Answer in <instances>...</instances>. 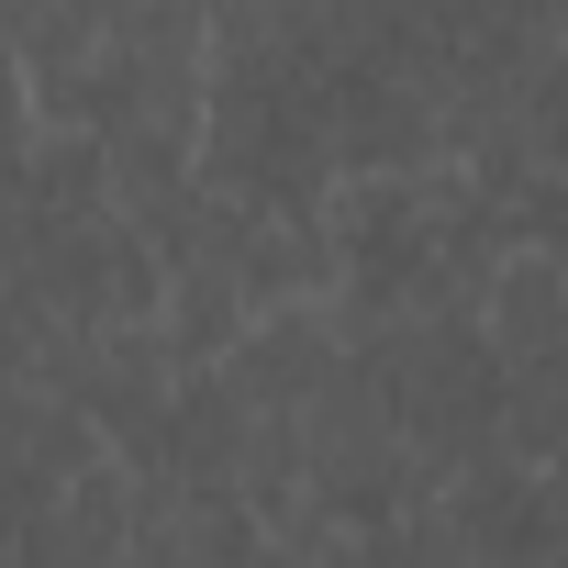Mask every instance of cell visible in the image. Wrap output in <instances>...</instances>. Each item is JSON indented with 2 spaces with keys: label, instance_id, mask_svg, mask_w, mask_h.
<instances>
[{
  "label": "cell",
  "instance_id": "cell-1",
  "mask_svg": "<svg viewBox=\"0 0 568 568\" xmlns=\"http://www.w3.org/2000/svg\"><path fill=\"white\" fill-rule=\"evenodd\" d=\"M245 413H302V402H324L335 379H346V324H335V302H278V313H256L234 346H223V368H212Z\"/></svg>",
  "mask_w": 568,
  "mask_h": 568
},
{
  "label": "cell",
  "instance_id": "cell-2",
  "mask_svg": "<svg viewBox=\"0 0 568 568\" xmlns=\"http://www.w3.org/2000/svg\"><path fill=\"white\" fill-rule=\"evenodd\" d=\"M468 324H479V346L501 357V379H524V368H568V245H546V234L501 245V256L479 267Z\"/></svg>",
  "mask_w": 568,
  "mask_h": 568
},
{
  "label": "cell",
  "instance_id": "cell-3",
  "mask_svg": "<svg viewBox=\"0 0 568 568\" xmlns=\"http://www.w3.org/2000/svg\"><path fill=\"white\" fill-rule=\"evenodd\" d=\"M134 501H145V479H134L123 457H90V468L34 513V535L12 546V568H112L123 535H134Z\"/></svg>",
  "mask_w": 568,
  "mask_h": 568
},
{
  "label": "cell",
  "instance_id": "cell-4",
  "mask_svg": "<svg viewBox=\"0 0 568 568\" xmlns=\"http://www.w3.org/2000/svg\"><path fill=\"white\" fill-rule=\"evenodd\" d=\"M34 156V112H23V68H12V45H0V179H12Z\"/></svg>",
  "mask_w": 568,
  "mask_h": 568
},
{
  "label": "cell",
  "instance_id": "cell-5",
  "mask_svg": "<svg viewBox=\"0 0 568 568\" xmlns=\"http://www.w3.org/2000/svg\"><path fill=\"white\" fill-rule=\"evenodd\" d=\"M34 12H45V0H0V45H12V34H23Z\"/></svg>",
  "mask_w": 568,
  "mask_h": 568
},
{
  "label": "cell",
  "instance_id": "cell-6",
  "mask_svg": "<svg viewBox=\"0 0 568 568\" xmlns=\"http://www.w3.org/2000/svg\"><path fill=\"white\" fill-rule=\"evenodd\" d=\"M90 12H123V0H90Z\"/></svg>",
  "mask_w": 568,
  "mask_h": 568
}]
</instances>
